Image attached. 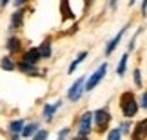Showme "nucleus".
Here are the masks:
<instances>
[{"instance_id":"obj_10","label":"nucleus","mask_w":147,"mask_h":140,"mask_svg":"<svg viewBox=\"0 0 147 140\" xmlns=\"http://www.w3.org/2000/svg\"><path fill=\"white\" fill-rule=\"evenodd\" d=\"M60 106H62V102H56L55 106H49V104H47L46 108H44V118H46V120H51V118H53V115H55V111L58 109Z\"/></svg>"},{"instance_id":"obj_26","label":"nucleus","mask_w":147,"mask_h":140,"mask_svg":"<svg viewBox=\"0 0 147 140\" xmlns=\"http://www.w3.org/2000/svg\"><path fill=\"white\" fill-rule=\"evenodd\" d=\"M75 140H87L86 137H78V138H75Z\"/></svg>"},{"instance_id":"obj_19","label":"nucleus","mask_w":147,"mask_h":140,"mask_svg":"<svg viewBox=\"0 0 147 140\" xmlns=\"http://www.w3.org/2000/svg\"><path fill=\"white\" fill-rule=\"evenodd\" d=\"M47 135H49V133H47L46 129H38L35 135H33V140H46Z\"/></svg>"},{"instance_id":"obj_2","label":"nucleus","mask_w":147,"mask_h":140,"mask_svg":"<svg viewBox=\"0 0 147 140\" xmlns=\"http://www.w3.org/2000/svg\"><path fill=\"white\" fill-rule=\"evenodd\" d=\"M93 120H94V126H96V129L102 133V131H105L107 124H109L111 115H109V111H107V109H98L96 113L93 115Z\"/></svg>"},{"instance_id":"obj_16","label":"nucleus","mask_w":147,"mask_h":140,"mask_svg":"<svg viewBox=\"0 0 147 140\" xmlns=\"http://www.w3.org/2000/svg\"><path fill=\"white\" fill-rule=\"evenodd\" d=\"M86 57H87V51H82L80 55H78V57H76L75 60H73V64L69 66V73H73V71H75V69H76V66L80 64V62H84V58H86Z\"/></svg>"},{"instance_id":"obj_23","label":"nucleus","mask_w":147,"mask_h":140,"mask_svg":"<svg viewBox=\"0 0 147 140\" xmlns=\"http://www.w3.org/2000/svg\"><path fill=\"white\" fill-rule=\"evenodd\" d=\"M67 135H69V127H64V129H62V131L58 133V140H64Z\"/></svg>"},{"instance_id":"obj_20","label":"nucleus","mask_w":147,"mask_h":140,"mask_svg":"<svg viewBox=\"0 0 147 140\" xmlns=\"http://www.w3.org/2000/svg\"><path fill=\"white\" fill-rule=\"evenodd\" d=\"M60 7H62V11H64V18H73V16H75V15H73L71 13V9H69V4H67V2H62V5H60Z\"/></svg>"},{"instance_id":"obj_5","label":"nucleus","mask_w":147,"mask_h":140,"mask_svg":"<svg viewBox=\"0 0 147 140\" xmlns=\"http://www.w3.org/2000/svg\"><path fill=\"white\" fill-rule=\"evenodd\" d=\"M40 51H38V47H31L27 49V51L24 53V58H22V62L24 64H29V66H35L38 60H40Z\"/></svg>"},{"instance_id":"obj_11","label":"nucleus","mask_w":147,"mask_h":140,"mask_svg":"<svg viewBox=\"0 0 147 140\" xmlns=\"http://www.w3.org/2000/svg\"><path fill=\"white\" fill-rule=\"evenodd\" d=\"M22 129H24V120H13L9 124V131L13 133L15 137L18 135V133H22Z\"/></svg>"},{"instance_id":"obj_12","label":"nucleus","mask_w":147,"mask_h":140,"mask_svg":"<svg viewBox=\"0 0 147 140\" xmlns=\"http://www.w3.org/2000/svg\"><path fill=\"white\" fill-rule=\"evenodd\" d=\"M36 131H38V124H36V122H33V124L24 126V129H22V135H24V137H33Z\"/></svg>"},{"instance_id":"obj_4","label":"nucleus","mask_w":147,"mask_h":140,"mask_svg":"<svg viewBox=\"0 0 147 140\" xmlns=\"http://www.w3.org/2000/svg\"><path fill=\"white\" fill-rule=\"evenodd\" d=\"M105 71H107V64H102L100 68H98V71L96 73H93L91 76H89V80L86 82V89L87 91H91V89H94L100 84V80L105 76Z\"/></svg>"},{"instance_id":"obj_18","label":"nucleus","mask_w":147,"mask_h":140,"mask_svg":"<svg viewBox=\"0 0 147 140\" xmlns=\"http://www.w3.org/2000/svg\"><path fill=\"white\" fill-rule=\"evenodd\" d=\"M0 66H2V69H5V71H13L15 69V64H13V60H11L9 57H4L2 62H0Z\"/></svg>"},{"instance_id":"obj_27","label":"nucleus","mask_w":147,"mask_h":140,"mask_svg":"<svg viewBox=\"0 0 147 140\" xmlns=\"http://www.w3.org/2000/svg\"><path fill=\"white\" fill-rule=\"evenodd\" d=\"M11 140H20V138H18V137H13V138H11Z\"/></svg>"},{"instance_id":"obj_13","label":"nucleus","mask_w":147,"mask_h":140,"mask_svg":"<svg viewBox=\"0 0 147 140\" xmlns=\"http://www.w3.org/2000/svg\"><path fill=\"white\" fill-rule=\"evenodd\" d=\"M127 60H129V55L125 53L123 57L120 58V64H118V69H116V73H118V76H123L125 75V68H127Z\"/></svg>"},{"instance_id":"obj_6","label":"nucleus","mask_w":147,"mask_h":140,"mask_svg":"<svg viewBox=\"0 0 147 140\" xmlns=\"http://www.w3.org/2000/svg\"><path fill=\"white\" fill-rule=\"evenodd\" d=\"M91 122H93V113H84L82 116V120H80V137H87L89 135V131H91Z\"/></svg>"},{"instance_id":"obj_15","label":"nucleus","mask_w":147,"mask_h":140,"mask_svg":"<svg viewBox=\"0 0 147 140\" xmlns=\"http://www.w3.org/2000/svg\"><path fill=\"white\" fill-rule=\"evenodd\" d=\"M7 49H9V53H16L20 49V40L16 37L13 38H9V42H7Z\"/></svg>"},{"instance_id":"obj_3","label":"nucleus","mask_w":147,"mask_h":140,"mask_svg":"<svg viewBox=\"0 0 147 140\" xmlns=\"http://www.w3.org/2000/svg\"><path fill=\"white\" fill-rule=\"evenodd\" d=\"M84 89H86V78L82 76V78H78V80L69 87V91H67V98H69L71 102H76V100L82 97Z\"/></svg>"},{"instance_id":"obj_7","label":"nucleus","mask_w":147,"mask_h":140,"mask_svg":"<svg viewBox=\"0 0 147 140\" xmlns=\"http://www.w3.org/2000/svg\"><path fill=\"white\" fill-rule=\"evenodd\" d=\"M147 137V118L138 122L134 126V133H133V140H144Z\"/></svg>"},{"instance_id":"obj_1","label":"nucleus","mask_w":147,"mask_h":140,"mask_svg":"<svg viewBox=\"0 0 147 140\" xmlns=\"http://www.w3.org/2000/svg\"><path fill=\"white\" fill-rule=\"evenodd\" d=\"M120 108H122L123 116H127V118H131V116L136 115V111H138V102H136V98H134V95H133L131 91L123 93L122 97H120Z\"/></svg>"},{"instance_id":"obj_21","label":"nucleus","mask_w":147,"mask_h":140,"mask_svg":"<svg viewBox=\"0 0 147 140\" xmlns=\"http://www.w3.org/2000/svg\"><path fill=\"white\" fill-rule=\"evenodd\" d=\"M107 140H120V129H111L107 135Z\"/></svg>"},{"instance_id":"obj_25","label":"nucleus","mask_w":147,"mask_h":140,"mask_svg":"<svg viewBox=\"0 0 147 140\" xmlns=\"http://www.w3.org/2000/svg\"><path fill=\"white\" fill-rule=\"evenodd\" d=\"M140 106L147 109V93H144V95H142V102H140Z\"/></svg>"},{"instance_id":"obj_17","label":"nucleus","mask_w":147,"mask_h":140,"mask_svg":"<svg viewBox=\"0 0 147 140\" xmlns=\"http://www.w3.org/2000/svg\"><path fill=\"white\" fill-rule=\"evenodd\" d=\"M18 69L27 73V75H36V68H35V66H29V64H24V62L18 64Z\"/></svg>"},{"instance_id":"obj_8","label":"nucleus","mask_w":147,"mask_h":140,"mask_svg":"<svg viewBox=\"0 0 147 140\" xmlns=\"http://www.w3.org/2000/svg\"><path fill=\"white\" fill-rule=\"evenodd\" d=\"M125 29H127V26H125V27H122V29L118 31V35H116L115 38H113V40H111L109 44H107V47H105V55H111V53H113V51H115V49H116L118 42L122 40V37H123V33H125Z\"/></svg>"},{"instance_id":"obj_9","label":"nucleus","mask_w":147,"mask_h":140,"mask_svg":"<svg viewBox=\"0 0 147 140\" xmlns=\"http://www.w3.org/2000/svg\"><path fill=\"white\" fill-rule=\"evenodd\" d=\"M24 24V13L22 11H16L11 16V29H18V27Z\"/></svg>"},{"instance_id":"obj_14","label":"nucleus","mask_w":147,"mask_h":140,"mask_svg":"<svg viewBox=\"0 0 147 140\" xmlns=\"http://www.w3.org/2000/svg\"><path fill=\"white\" fill-rule=\"evenodd\" d=\"M38 51H40V57H42V58H49V57H51V44L46 40L40 47H38Z\"/></svg>"},{"instance_id":"obj_22","label":"nucleus","mask_w":147,"mask_h":140,"mask_svg":"<svg viewBox=\"0 0 147 140\" xmlns=\"http://www.w3.org/2000/svg\"><path fill=\"white\" fill-rule=\"evenodd\" d=\"M134 84L140 87L142 86V75H140V69H134Z\"/></svg>"},{"instance_id":"obj_24","label":"nucleus","mask_w":147,"mask_h":140,"mask_svg":"<svg viewBox=\"0 0 147 140\" xmlns=\"http://www.w3.org/2000/svg\"><path fill=\"white\" fill-rule=\"evenodd\" d=\"M129 127H131V124H129V122H123V124L120 126V133H127Z\"/></svg>"}]
</instances>
